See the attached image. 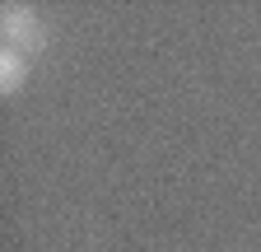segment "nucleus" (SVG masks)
Instances as JSON below:
<instances>
[{"label": "nucleus", "instance_id": "1", "mask_svg": "<svg viewBox=\"0 0 261 252\" xmlns=\"http://www.w3.org/2000/svg\"><path fill=\"white\" fill-rule=\"evenodd\" d=\"M0 42H5L10 52H23L33 61L38 52H47V42H51L47 19L33 5H23V0H10V5H0Z\"/></svg>", "mask_w": 261, "mask_h": 252}, {"label": "nucleus", "instance_id": "2", "mask_svg": "<svg viewBox=\"0 0 261 252\" xmlns=\"http://www.w3.org/2000/svg\"><path fill=\"white\" fill-rule=\"evenodd\" d=\"M23 84H28V56L0 47V93H5V98H19Z\"/></svg>", "mask_w": 261, "mask_h": 252}]
</instances>
